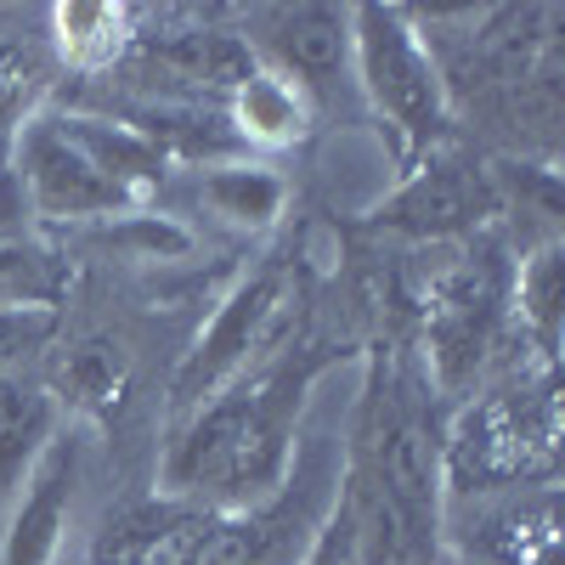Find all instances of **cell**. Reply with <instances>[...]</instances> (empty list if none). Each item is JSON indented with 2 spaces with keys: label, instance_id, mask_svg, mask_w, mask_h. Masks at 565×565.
Instances as JSON below:
<instances>
[{
  "label": "cell",
  "instance_id": "11",
  "mask_svg": "<svg viewBox=\"0 0 565 565\" xmlns=\"http://www.w3.org/2000/svg\"><path fill=\"white\" fill-rule=\"evenodd\" d=\"M57 436H63V407L45 391V380L7 367L0 373V514H7V503L18 498V487L34 476V463Z\"/></svg>",
  "mask_w": 565,
  "mask_h": 565
},
{
  "label": "cell",
  "instance_id": "9",
  "mask_svg": "<svg viewBox=\"0 0 565 565\" xmlns=\"http://www.w3.org/2000/svg\"><path fill=\"white\" fill-rule=\"evenodd\" d=\"M492 210H498V199H492L487 170L469 164L452 148H441L424 164H413L396 181V193L373 215L391 232H407V238H463V232H476Z\"/></svg>",
  "mask_w": 565,
  "mask_h": 565
},
{
  "label": "cell",
  "instance_id": "4",
  "mask_svg": "<svg viewBox=\"0 0 565 565\" xmlns=\"http://www.w3.org/2000/svg\"><path fill=\"white\" fill-rule=\"evenodd\" d=\"M289 334H295V277L282 266L244 271L221 295V306L199 328L193 351H186L181 367H175V380H170V424H181L186 413H199L210 396H221L226 385H238L244 373L271 362L282 345H289Z\"/></svg>",
  "mask_w": 565,
  "mask_h": 565
},
{
  "label": "cell",
  "instance_id": "13",
  "mask_svg": "<svg viewBox=\"0 0 565 565\" xmlns=\"http://www.w3.org/2000/svg\"><path fill=\"white\" fill-rule=\"evenodd\" d=\"M57 114H63V130L79 141V153L97 164V175L114 186L130 210H141V204L159 193L170 159H164L136 125L108 119V114H85V108H57Z\"/></svg>",
  "mask_w": 565,
  "mask_h": 565
},
{
  "label": "cell",
  "instance_id": "15",
  "mask_svg": "<svg viewBox=\"0 0 565 565\" xmlns=\"http://www.w3.org/2000/svg\"><path fill=\"white\" fill-rule=\"evenodd\" d=\"M199 204L238 232H266V226H277L282 204H289V181L255 159L210 164V170H199Z\"/></svg>",
  "mask_w": 565,
  "mask_h": 565
},
{
  "label": "cell",
  "instance_id": "12",
  "mask_svg": "<svg viewBox=\"0 0 565 565\" xmlns=\"http://www.w3.org/2000/svg\"><path fill=\"white\" fill-rule=\"evenodd\" d=\"M221 114H226L232 136L244 141V153H255V148L260 153L295 148V141H306L311 125H317L311 97L295 79H282L277 68H266V63H255L238 85H232V97L221 103Z\"/></svg>",
  "mask_w": 565,
  "mask_h": 565
},
{
  "label": "cell",
  "instance_id": "19",
  "mask_svg": "<svg viewBox=\"0 0 565 565\" xmlns=\"http://www.w3.org/2000/svg\"><path fill=\"white\" fill-rule=\"evenodd\" d=\"M63 266L29 244H0V306H52L63 300Z\"/></svg>",
  "mask_w": 565,
  "mask_h": 565
},
{
  "label": "cell",
  "instance_id": "2",
  "mask_svg": "<svg viewBox=\"0 0 565 565\" xmlns=\"http://www.w3.org/2000/svg\"><path fill=\"white\" fill-rule=\"evenodd\" d=\"M559 463V396L554 367L509 373L503 385L469 396L441 436V487L452 498L521 492L554 481Z\"/></svg>",
  "mask_w": 565,
  "mask_h": 565
},
{
  "label": "cell",
  "instance_id": "8",
  "mask_svg": "<svg viewBox=\"0 0 565 565\" xmlns=\"http://www.w3.org/2000/svg\"><path fill=\"white\" fill-rule=\"evenodd\" d=\"M85 481V441L68 430L45 447L34 476L18 487V498L0 514V565H57L74 521V498Z\"/></svg>",
  "mask_w": 565,
  "mask_h": 565
},
{
  "label": "cell",
  "instance_id": "17",
  "mask_svg": "<svg viewBox=\"0 0 565 565\" xmlns=\"http://www.w3.org/2000/svg\"><path fill=\"white\" fill-rule=\"evenodd\" d=\"M509 311L521 317V334H532L537 362L554 367V340H559V244H543L521 260L509 289Z\"/></svg>",
  "mask_w": 565,
  "mask_h": 565
},
{
  "label": "cell",
  "instance_id": "21",
  "mask_svg": "<svg viewBox=\"0 0 565 565\" xmlns=\"http://www.w3.org/2000/svg\"><path fill=\"white\" fill-rule=\"evenodd\" d=\"M52 334H57V311L52 306H0V373L18 367L34 351H45Z\"/></svg>",
  "mask_w": 565,
  "mask_h": 565
},
{
  "label": "cell",
  "instance_id": "3",
  "mask_svg": "<svg viewBox=\"0 0 565 565\" xmlns=\"http://www.w3.org/2000/svg\"><path fill=\"white\" fill-rule=\"evenodd\" d=\"M351 85L380 119L396 175L447 148V79L402 7H351Z\"/></svg>",
  "mask_w": 565,
  "mask_h": 565
},
{
  "label": "cell",
  "instance_id": "6",
  "mask_svg": "<svg viewBox=\"0 0 565 565\" xmlns=\"http://www.w3.org/2000/svg\"><path fill=\"white\" fill-rule=\"evenodd\" d=\"M12 170H18V186L40 221H114V215H130V204L114 193V186L97 175L79 153V141L63 130V114L57 108H40L18 141H12Z\"/></svg>",
  "mask_w": 565,
  "mask_h": 565
},
{
  "label": "cell",
  "instance_id": "7",
  "mask_svg": "<svg viewBox=\"0 0 565 565\" xmlns=\"http://www.w3.org/2000/svg\"><path fill=\"white\" fill-rule=\"evenodd\" d=\"M244 45L255 63L277 68L282 79H295L311 108L334 103L351 85V7H266L249 12Z\"/></svg>",
  "mask_w": 565,
  "mask_h": 565
},
{
  "label": "cell",
  "instance_id": "20",
  "mask_svg": "<svg viewBox=\"0 0 565 565\" xmlns=\"http://www.w3.org/2000/svg\"><path fill=\"white\" fill-rule=\"evenodd\" d=\"M103 238L141 255V260H175V255L193 249V232H186L181 221H170V215H153V210H130V215L103 221Z\"/></svg>",
  "mask_w": 565,
  "mask_h": 565
},
{
  "label": "cell",
  "instance_id": "18",
  "mask_svg": "<svg viewBox=\"0 0 565 565\" xmlns=\"http://www.w3.org/2000/svg\"><path fill=\"white\" fill-rule=\"evenodd\" d=\"M45 90H52V57L29 40L0 34V159H12V141L40 114Z\"/></svg>",
  "mask_w": 565,
  "mask_h": 565
},
{
  "label": "cell",
  "instance_id": "16",
  "mask_svg": "<svg viewBox=\"0 0 565 565\" xmlns=\"http://www.w3.org/2000/svg\"><path fill=\"white\" fill-rule=\"evenodd\" d=\"M57 407L68 413H85V418H108L125 407V391H130V362L114 340H74L63 356H57V373L52 385Z\"/></svg>",
  "mask_w": 565,
  "mask_h": 565
},
{
  "label": "cell",
  "instance_id": "5",
  "mask_svg": "<svg viewBox=\"0 0 565 565\" xmlns=\"http://www.w3.org/2000/svg\"><path fill=\"white\" fill-rule=\"evenodd\" d=\"M509 289L514 266L487 238L436 271V282L424 289V356H430L424 380H430V391L458 396L481 380V367L492 362L509 328Z\"/></svg>",
  "mask_w": 565,
  "mask_h": 565
},
{
  "label": "cell",
  "instance_id": "1",
  "mask_svg": "<svg viewBox=\"0 0 565 565\" xmlns=\"http://www.w3.org/2000/svg\"><path fill=\"white\" fill-rule=\"evenodd\" d=\"M328 367L334 351L282 345L238 385L170 424V441L159 452V492L204 509H249L271 498L295 463L300 418Z\"/></svg>",
  "mask_w": 565,
  "mask_h": 565
},
{
  "label": "cell",
  "instance_id": "14",
  "mask_svg": "<svg viewBox=\"0 0 565 565\" xmlns=\"http://www.w3.org/2000/svg\"><path fill=\"white\" fill-rule=\"evenodd\" d=\"M136 40V7H108V0H68L52 7V52L68 74H108L119 57H130Z\"/></svg>",
  "mask_w": 565,
  "mask_h": 565
},
{
  "label": "cell",
  "instance_id": "10",
  "mask_svg": "<svg viewBox=\"0 0 565 565\" xmlns=\"http://www.w3.org/2000/svg\"><path fill=\"white\" fill-rule=\"evenodd\" d=\"M476 526L463 548L469 565H559V492L554 481L476 498Z\"/></svg>",
  "mask_w": 565,
  "mask_h": 565
}]
</instances>
